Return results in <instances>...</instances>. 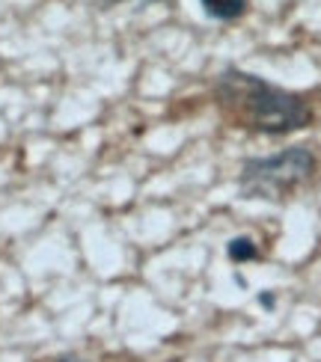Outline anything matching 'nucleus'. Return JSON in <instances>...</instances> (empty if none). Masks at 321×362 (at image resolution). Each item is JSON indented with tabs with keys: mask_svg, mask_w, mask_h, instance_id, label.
<instances>
[{
	"mask_svg": "<svg viewBox=\"0 0 321 362\" xmlns=\"http://www.w3.org/2000/svg\"><path fill=\"white\" fill-rule=\"evenodd\" d=\"M101 4H104V6H111V4H119V0H101Z\"/></svg>",
	"mask_w": 321,
	"mask_h": 362,
	"instance_id": "obj_6",
	"label": "nucleus"
},
{
	"mask_svg": "<svg viewBox=\"0 0 321 362\" xmlns=\"http://www.w3.org/2000/svg\"><path fill=\"white\" fill-rule=\"evenodd\" d=\"M214 101L229 125L256 134H292L312 122V107L303 95L241 69L220 74L214 83Z\"/></svg>",
	"mask_w": 321,
	"mask_h": 362,
	"instance_id": "obj_1",
	"label": "nucleus"
},
{
	"mask_svg": "<svg viewBox=\"0 0 321 362\" xmlns=\"http://www.w3.org/2000/svg\"><path fill=\"white\" fill-rule=\"evenodd\" d=\"M200 6L214 21H235L247 12L250 0H200Z\"/></svg>",
	"mask_w": 321,
	"mask_h": 362,
	"instance_id": "obj_3",
	"label": "nucleus"
},
{
	"mask_svg": "<svg viewBox=\"0 0 321 362\" xmlns=\"http://www.w3.org/2000/svg\"><path fill=\"white\" fill-rule=\"evenodd\" d=\"M315 173V155L307 146H288L271 158H253L241 167L238 190L244 199L277 202L307 185Z\"/></svg>",
	"mask_w": 321,
	"mask_h": 362,
	"instance_id": "obj_2",
	"label": "nucleus"
},
{
	"mask_svg": "<svg viewBox=\"0 0 321 362\" xmlns=\"http://www.w3.org/2000/svg\"><path fill=\"white\" fill-rule=\"evenodd\" d=\"M226 255H229V262H235V264L262 259V252H259L256 240H253V238H247V235H238V238L229 240V244H226Z\"/></svg>",
	"mask_w": 321,
	"mask_h": 362,
	"instance_id": "obj_4",
	"label": "nucleus"
},
{
	"mask_svg": "<svg viewBox=\"0 0 321 362\" xmlns=\"http://www.w3.org/2000/svg\"><path fill=\"white\" fill-rule=\"evenodd\" d=\"M57 362H86V359H81V356H74V354H66V356H60Z\"/></svg>",
	"mask_w": 321,
	"mask_h": 362,
	"instance_id": "obj_5",
	"label": "nucleus"
}]
</instances>
